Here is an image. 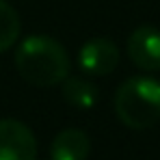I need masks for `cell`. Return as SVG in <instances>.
I'll return each mask as SVG.
<instances>
[{
    "label": "cell",
    "mask_w": 160,
    "mask_h": 160,
    "mask_svg": "<svg viewBox=\"0 0 160 160\" xmlns=\"http://www.w3.org/2000/svg\"><path fill=\"white\" fill-rule=\"evenodd\" d=\"M37 138L26 123L0 119V160H35Z\"/></svg>",
    "instance_id": "3"
},
{
    "label": "cell",
    "mask_w": 160,
    "mask_h": 160,
    "mask_svg": "<svg viewBox=\"0 0 160 160\" xmlns=\"http://www.w3.org/2000/svg\"><path fill=\"white\" fill-rule=\"evenodd\" d=\"M128 56L143 72L160 69V30L154 26H138L128 37Z\"/></svg>",
    "instance_id": "5"
},
{
    "label": "cell",
    "mask_w": 160,
    "mask_h": 160,
    "mask_svg": "<svg viewBox=\"0 0 160 160\" xmlns=\"http://www.w3.org/2000/svg\"><path fill=\"white\" fill-rule=\"evenodd\" d=\"M78 65L89 76H108L119 65V48L106 37L89 39L78 52Z\"/></svg>",
    "instance_id": "4"
},
{
    "label": "cell",
    "mask_w": 160,
    "mask_h": 160,
    "mask_svg": "<svg viewBox=\"0 0 160 160\" xmlns=\"http://www.w3.org/2000/svg\"><path fill=\"white\" fill-rule=\"evenodd\" d=\"M20 30H22V22L18 11L9 2L0 0V52L9 50L18 41Z\"/></svg>",
    "instance_id": "8"
},
{
    "label": "cell",
    "mask_w": 160,
    "mask_h": 160,
    "mask_svg": "<svg viewBox=\"0 0 160 160\" xmlns=\"http://www.w3.org/2000/svg\"><path fill=\"white\" fill-rule=\"evenodd\" d=\"M89 152H91L89 136L82 130L67 128L54 136L50 147V160H87Z\"/></svg>",
    "instance_id": "6"
},
{
    "label": "cell",
    "mask_w": 160,
    "mask_h": 160,
    "mask_svg": "<svg viewBox=\"0 0 160 160\" xmlns=\"http://www.w3.org/2000/svg\"><path fill=\"white\" fill-rule=\"evenodd\" d=\"M115 112L132 130H147L160 121V80L132 76L115 93Z\"/></svg>",
    "instance_id": "2"
},
{
    "label": "cell",
    "mask_w": 160,
    "mask_h": 160,
    "mask_svg": "<svg viewBox=\"0 0 160 160\" xmlns=\"http://www.w3.org/2000/svg\"><path fill=\"white\" fill-rule=\"evenodd\" d=\"M63 98L74 108L89 110L98 104L100 93H98V87L93 82H89L84 78H76V76H67L63 80Z\"/></svg>",
    "instance_id": "7"
},
{
    "label": "cell",
    "mask_w": 160,
    "mask_h": 160,
    "mask_svg": "<svg viewBox=\"0 0 160 160\" xmlns=\"http://www.w3.org/2000/svg\"><path fill=\"white\" fill-rule=\"evenodd\" d=\"M15 67L35 87H54L69 76V56L65 48L48 35H30L15 50Z\"/></svg>",
    "instance_id": "1"
}]
</instances>
